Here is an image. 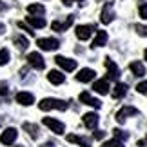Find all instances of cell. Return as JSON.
I'll return each instance as SVG.
<instances>
[{"label":"cell","instance_id":"cell-1","mask_svg":"<svg viewBox=\"0 0 147 147\" xmlns=\"http://www.w3.org/2000/svg\"><path fill=\"white\" fill-rule=\"evenodd\" d=\"M42 111H51V109H58V111H65L67 109V104L64 100H58V98H44L40 100L38 104Z\"/></svg>","mask_w":147,"mask_h":147},{"label":"cell","instance_id":"cell-2","mask_svg":"<svg viewBox=\"0 0 147 147\" xmlns=\"http://www.w3.org/2000/svg\"><path fill=\"white\" fill-rule=\"evenodd\" d=\"M42 123L46 127H49L55 134H64V131H65V125L60 120H56V118H49L47 116V118H44V120H42Z\"/></svg>","mask_w":147,"mask_h":147},{"label":"cell","instance_id":"cell-3","mask_svg":"<svg viewBox=\"0 0 147 147\" xmlns=\"http://www.w3.org/2000/svg\"><path fill=\"white\" fill-rule=\"evenodd\" d=\"M16 136H18V131H16L15 127H7L2 134H0V144H4V145H13L15 140H16Z\"/></svg>","mask_w":147,"mask_h":147},{"label":"cell","instance_id":"cell-4","mask_svg":"<svg viewBox=\"0 0 147 147\" xmlns=\"http://www.w3.org/2000/svg\"><path fill=\"white\" fill-rule=\"evenodd\" d=\"M134 115H138V109H136V107L125 105V107H122V109L116 113V122L118 123H123V122L127 120V116H134Z\"/></svg>","mask_w":147,"mask_h":147},{"label":"cell","instance_id":"cell-5","mask_svg":"<svg viewBox=\"0 0 147 147\" xmlns=\"http://www.w3.org/2000/svg\"><path fill=\"white\" fill-rule=\"evenodd\" d=\"M36 44H38V47H40L42 51H55L60 46V42L56 40V38H40Z\"/></svg>","mask_w":147,"mask_h":147},{"label":"cell","instance_id":"cell-6","mask_svg":"<svg viewBox=\"0 0 147 147\" xmlns=\"http://www.w3.org/2000/svg\"><path fill=\"white\" fill-rule=\"evenodd\" d=\"M105 69H107V76H109V80H118V76H120V69H118V65L113 62L111 58H105Z\"/></svg>","mask_w":147,"mask_h":147},{"label":"cell","instance_id":"cell-7","mask_svg":"<svg viewBox=\"0 0 147 147\" xmlns=\"http://www.w3.org/2000/svg\"><path fill=\"white\" fill-rule=\"evenodd\" d=\"M55 62L58 64L64 71H75L76 69V60H71V58H65V56H56Z\"/></svg>","mask_w":147,"mask_h":147},{"label":"cell","instance_id":"cell-8","mask_svg":"<svg viewBox=\"0 0 147 147\" xmlns=\"http://www.w3.org/2000/svg\"><path fill=\"white\" fill-rule=\"evenodd\" d=\"M27 62H29V65L35 67V69H44V67H46V62H44L40 53H29L27 55Z\"/></svg>","mask_w":147,"mask_h":147},{"label":"cell","instance_id":"cell-9","mask_svg":"<svg viewBox=\"0 0 147 147\" xmlns=\"http://www.w3.org/2000/svg\"><path fill=\"white\" fill-rule=\"evenodd\" d=\"M113 18H115V13H113V4L107 2V4L104 5V9H102L100 20H102V24H111Z\"/></svg>","mask_w":147,"mask_h":147},{"label":"cell","instance_id":"cell-10","mask_svg":"<svg viewBox=\"0 0 147 147\" xmlns=\"http://www.w3.org/2000/svg\"><path fill=\"white\" fill-rule=\"evenodd\" d=\"M80 102L82 104H86V105H91V107H94V109H100V105H102V102L98 100V98H93L91 94H89L87 91H84V93H80Z\"/></svg>","mask_w":147,"mask_h":147},{"label":"cell","instance_id":"cell-11","mask_svg":"<svg viewBox=\"0 0 147 147\" xmlns=\"http://www.w3.org/2000/svg\"><path fill=\"white\" fill-rule=\"evenodd\" d=\"M93 29H94L93 26H76V29H75L76 38L78 40H87V38L93 35Z\"/></svg>","mask_w":147,"mask_h":147},{"label":"cell","instance_id":"cell-12","mask_svg":"<svg viewBox=\"0 0 147 147\" xmlns=\"http://www.w3.org/2000/svg\"><path fill=\"white\" fill-rule=\"evenodd\" d=\"M84 125L87 129H96V125H98V115L96 113H86L84 115Z\"/></svg>","mask_w":147,"mask_h":147},{"label":"cell","instance_id":"cell-13","mask_svg":"<svg viewBox=\"0 0 147 147\" xmlns=\"http://www.w3.org/2000/svg\"><path fill=\"white\" fill-rule=\"evenodd\" d=\"M94 75H96V73H94L93 69H89V67H86V69H80L78 71V75H76V80L78 82H91L93 78H94Z\"/></svg>","mask_w":147,"mask_h":147},{"label":"cell","instance_id":"cell-14","mask_svg":"<svg viewBox=\"0 0 147 147\" xmlns=\"http://www.w3.org/2000/svg\"><path fill=\"white\" fill-rule=\"evenodd\" d=\"M16 102H18L20 105H31L33 102H35V96H33L31 93H27V91H20L18 94H16Z\"/></svg>","mask_w":147,"mask_h":147},{"label":"cell","instance_id":"cell-15","mask_svg":"<svg viewBox=\"0 0 147 147\" xmlns=\"http://www.w3.org/2000/svg\"><path fill=\"white\" fill-rule=\"evenodd\" d=\"M67 142L78 144L80 147H91V140H89V138H84V136H78V134H67Z\"/></svg>","mask_w":147,"mask_h":147},{"label":"cell","instance_id":"cell-16","mask_svg":"<svg viewBox=\"0 0 147 147\" xmlns=\"http://www.w3.org/2000/svg\"><path fill=\"white\" fill-rule=\"evenodd\" d=\"M26 22L33 27V29H35V27H36V29H42V27H46V26H47V22L44 20L42 16H33V15H31V16H27Z\"/></svg>","mask_w":147,"mask_h":147},{"label":"cell","instance_id":"cell-17","mask_svg":"<svg viewBox=\"0 0 147 147\" xmlns=\"http://www.w3.org/2000/svg\"><path fill=\"white\" fill-rule=\"evenodd\" d=\"M93 91H96L98 94H107V93H109V82H107V78L94 82L93 84Z\"/></svg>","mask_w":147,"mask_h":147},{"label":"cell","instance_id":"cell-18","mask_svg":"<svg viewBox=\"0 0 147 147\" xmlns=\"http://www.w3.org/2000/svg\"><path fill=\"white\" fill-rule=\"evenodd\" d=\"M47 80L51 82V84H55V86H60V84H64V80H65V75L64 73H60V71H49V75H47Z\"/></svg>","mask_w":147,"mask_h":147},{"label":"cell","instance_id":"cell-19","mask_svg":"<svg viewBox=\"0 0 147 147\" xmlns=\"http://www.w3.org/2000/svg\"><path fill=\"white\" fill-rule=\"evenodd\" d=\"M71 24H73V16H67V20H65V22H58V20H55L53 24H51V29H53V31H60V33H64Z\"/></svg>","mask_w":147,"mask_h":147},{"label":"cell","instance_id":"cell-20","mask_svg":"<svg viewBox=\"0 0 147 147\" xmlns=\"http://www.w3.org/2000/svg\"><path fill=\"white\" fill-rule=\"evenodd\" d=\"M107 44V33L105 31H96V36L93 40V47H102Z\"/></svg>","mask_w":147,"mask_h":147},{"label":"cell","instance_id":"cell-21","mask_svg":"<svg viewBox=\"0 0 147 147\" xmlns=\"http://www.w3.org/2000/svg\"><path fill=\"white\" fill-rule=\"evenodd\" d=\"M129 69L133 71V75H134V76H144V75H145V67H144L142 62H131Z\"/></svg>","mask_w":147,"mask_h":147},{"label":"cell","instance_id":"cell-22","mask_svg":"<svg viewBox=\"0 0 147 147\" xmlns=\"http://www.w3.org/2000/svg\"><path fill=\"white\" fill-rule=\"evenodd\" d=\"M27 11H29L33 16H42L46 13V7H44L42 4H29L27 5Z\"/></svg>","mask_w":147,"mask_h":147},{"label":"cell","instance_id":"cell-23","mask_svg":"<svg viewBox=\"0 0 147 147\" xmlns=\"http://www.w3.org/2000/svg\"><path fill=\"white\" fill-rule=\"evenodd\" d=\"M13 44L16 46V49H20V51H26L27 46H29L27 38H26V36H22V35H16V36L13 38Z\"/></svg>","mask_w":147,"mask_h":147},{"label":"cell","instance_id":"cell-24","mask_svg":"<svg viewBox=\"0 0 147 147\" xmlns=\"http://www.w3.org/2000/svg\"><path fill=\"white\" fill-rule=\"evenodd\" d=\"M125 93H127V86H125V84H120V82H118L115 86V89H113V96H115V98L125 96Z\"/></svg>","mask_w":147,"mask_h":147},{"label":"cell","instance_id":"cell-25","mask_svg":"<svg viewBox=\"0 0 147 147\" xmlns=\"http://www.w3.org/2000/svg\"><path fill=\"white\" fill-rule=\"evenodd\" d=\"M24 131L29 133L31 138H38V125L35 123H24Z\"/></svg>","mask_w":147,"mask_h":147},{"label":"cell","instance_id":"cell-26","mask_svg":"<svg viewBox=\"0 0 147 147\" xmlns=\"http://www.w3.org/2000/svg\"><path fill=\"white\" fill-rule=\"evenodd\" d=\"M113 134H115V140H118V142H125L129 138V134L125 131H122V129H113Z\"/></svg>","mask_w":147,"mask_h":147},{"label":"cell","instance_id":"cell-27","mask_svg":"<svg viewBox=\"0 0 147 147\" xmlns=\"http://www.w3.org/2000/svg\"><path fill=\"white\" fill-rule=\"evenodd\" d=\"M9 58H11V55H9V51L7 49H0V65H5L9 62Z\"/></svg>","mask_w":147,"mask_h":147},{"label":"cell","instance_id":"cell-28","mask_svg":"<svg viewBox=\"0 0 147 147\" xmlns=\"http://www.w3.org/2000/svg\"><path fill=\"white\" fill-rule=\"evenodd\" d=\"M18 27H20V29H24V31H27L29 35H35V29H33L27 22H18Z\"/></svg>","mask_w":147,"mask_h":147},{"label":"cell","instance_id":"cell-29","mask_svg":"<svg viewBox=\"0 0 147 147\" xmlns=\"http://www.w3.org/2000/svg\"><path fill=\"white\" fill-rule=\"evenodd\" d=\"M138 13H140V16H142L144 20H147V2H142V4H140Z\"/></svg>","mask_w":147,"mask_h":147},{"label":"cell","instance_id":"cell-30","mask_svg":"<svg viewBox=\"0 0 147 147\" xmlns=\"http://www.w3.org/2000/svg\"><path fill=\"white\" fill-rule=\"evenodd\" d=\"M134 29H136V33L140 36H147V26H142V24H136L134 26Z\"/></svg>","mask_w":147,"mask_h":147},{"label":"cell","instance_id":"cell-31","mask_svg":"<svg viewBox=\"0 0 147 147\" xmlns=\"http://www.w3.org/2000/svg\"><path fill=\"white\" fill-rule=\"evenodd\" d=\"M102 147H123V144L118 142V140H109V142L102 144Z\"/></svg>","mask_w":147,"mask_h":147},{"label":"cell","instance_id":"cell-32","mask_svg":"<svg viewBox=\"0 0 147 147\" xmlns=\"http://www.w3.org/2000/svg\"><path fill=\"white\" fill-rule=\"evenodd\" d=\"M136 91L142 93V94H147V80H144V82L138 84V86H136Z\"/></svg>","mask_w":147,"mask_h":147},{"label":"cell","instance_id":"cell-33","mask_svg":"<svg viewBox=\"0 0 147 147\" xmlns=\"http://www.w3.org/2000/svg\"><path fill=\"white\" fill-rule=\"evenodd\" d=\"M7 93H9V86L5 82H0V94L4 96V94H7Z\"/></svg>","mask_w":147,"mask_h":147},{"label":"cell","instance_id":"cell-34","mask_svg":"<svg viewBox=\"0 0 147 147\" xmlns=\"http://www.w3.org/2000/svg\"><path fill=\"white\" fill-rule=\"evenodd\" d=\"M104 136H105V133H104V131H94V138H96V140H102Z\"/></svg>","mask_w":147,"mask_h":147},{"label":"cell","instance_id":"cell-35","mask_svg":"<svg viewBox=\"0 0 147 147\" xmlns=\"http://www.w3.org/2000/svg\"><path fill=\"white\" fill-rule=\"evenodd\" d=\"M62 2H64L65 5H71L73 2H82V0H62Z\"/></svg>","mask_w":147,"mask_h":147},{"label":"cell","instance_id":"cell-36","mask_svg":"<svg viewBox=\"0 0 147 147\" xmlns=\"http://www.w3.org/2000/svg\"><path fill=\"white\" fill-rule=\"evenodd\" d=\"M40 147H55V145L51 144V142H47V144H44V145H40Z\"/></svg>","mask_w":147,"mask_h":147},{"label":"cell","instance_id":"cell-37","mask_svg":"<svg viewBox=\"0 0 147 147\" xmlns=\"http://www.w3.org/2000/svg\"><path fill=\"white\" fill-rule=\"evenodd\" d=\"M4 9H5V4H4V2H0V11H4Z\"/></svg>","mask_w":147,"mask_h":147},{"label":"cell","instance_id":"cell-38","mask_svg":"<svg viewBox=\"0 0 147 147\" xmlns=\"http://www.w3.org/2000/svg\"><path fill=\"white\" fill-rule=\"evenodd\" d=\"M144 56H145V60H147V49H145V53H144Z\"/></svg>","mask_w":147,"mask_h":147},{"label":"cell","instance_id":"cell-39","mask_svg":"<svg viewBox=\"0 0 147 147\" xmlns=\"http://www.w3.org/2000/svg\"><path fill=\"white\" fill-rule=\"evenodd\" d=\"M145 144H147V138H145Z\"/></svg>","mask_w":147,"mask_h":147},{"label":"cell","instance_id":"cell-40","mask_svg":"<svg viewBox=\"0 0 147 147\" xmlns=\"http://www.w3.org/2000/svg\"><path fill=\"white\" fill-rule=\"evenodd\" d=\"M20 147H22V145H20Z\"/></svg>","mask_w":147,"mask_h":147}]
</instances>
